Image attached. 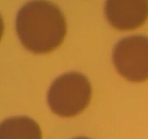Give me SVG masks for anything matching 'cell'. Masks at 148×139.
<instances>
[{
    "instance_id": "obj_4",
    "label": "cell",
    "mask_w": 148,
    "mask_h": 139,
    "mask_svg": "<svg viewBox=\"0 0 148 139\" xmlns=\"http://www.w3.org/2000/svg\"><path fill=\"white\" fill-rule=\"evenodd\" d=\"M105 14L114 28L135 30L147 20L148 0H106Z\"/></svg>"
},
{
    "instance_id": "obj_5",
    "label": "cell",
    "mask_w": 148,
    "mask_h": 139,
    "mask_svg": "<svg viewBox=\"0 0 148 139\" xmlns=\"http://www.w3.org/2000/svg\"><path fill=\"white\" fill-rule=\"evenodd\" d=\"M0 139H42V131L30 117H12L0 123Z\"/></svg>"
},
{
    "instance_id": "obj_1",
    "label": "cell",
    "mask_w": 148,
    "mask_h": 139,
    "mask_svg": "<svg viewBox=\"0 0 148 139\" xmlns=\"http://www.w3.org/2000/svg\"><path fill=\"white\" fill-rule=\"evenodd\" d=\"M16 30L25 49L43 54L62 45L66 34V23L56 4L47 0H33L19 11Z\"/></svg>"
},
{
    "instance_id": "obj_7",
    "label": "cell",
    "mask_w": 148,
    "mask_h": 139,
    "mask_svg": "<svg viewBox=\"0 0 148 139\" xmlns=\"http://www.w3.org/2000/svg\"><path fill=\"white\" fill-rule=\"evenodd\" d=\"M74 139H90L89 138H86V137H78V138H75Z\"/></svg>"
},
{
    "instance_id": "obj_3",
    "label": "cell",
    "mask_w": 148,
    "mask_h": 139,
    "mask_svg": "<svg viewBox=\"0 0 148 139\" xmlns=\"http://www.w3.org/2000/svg\"><path fill=\"white\" fill-rule=\"evenodd\" d=\"M114 66L121 77L133 83L148 80V38L134 36L120 40L113 52Z\"/></svg>"
},
{
    "instance_id": "obj_6",
    "label": "cell",
    "mask_w": 148,
    "mask_h": 139,
    "mask_svg": "<svg viewBox=\"0 0 148 139\" xmlns=\"http://www.w3.org/2000/svg\"><path fill=\"white\" fill-rule=\"evenodd\" d=\"M4 23L3 21V19L1 16L0 15V41H1V38H2L3 33H4Z\"/></svg>"
},
{
    "instance_id": "obj_2",
    "label": "cell",
    "mask_w": 148,
    "mask_h": 139,
    "mask_svg": "<svg viewBox=\"0 0 148 139\" xmlns=\"http://www.w3.org/2000/svg\"><path fill=\"white\" fill-rule=\"evenodd\" d=\"M92 98L89 80L79 72H68L56 78L48 93V104L54 114L73 117L88 107Z\"/></svg>"
}]
</instances>
